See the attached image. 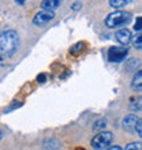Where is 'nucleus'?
<instances>
[{
    "mask_svg": "<svg viewBox=\"0 0 142 150\" xmlns=\"http://www.w3.org/2000/svg\"><path fill=\"white\" fill-rule=\"evenodd\" d=\"M83 47H85V44L83 42H77L75 45H72V47L70 48V53H78L79 51H82Z\"/></svg>",
    "mask_w": 142,
    "mask_h": 150,
    "instance_id": "obj_17",
    "label": "nucleus"
},
{
    "mask_svg": "<svg viewBox=\"0 0 142 150\" xmlns=\"http://www.w3.org/2000/svg\"><path fill=\"white\" fill-rule=\"evenodd\" d=\"M137 122H138L137 115H127L126 117L122 120V126L126 131H134L135 126H137Z\"/></svg>",
    "mask_w": 142,
    "mask_h": 150,
    "instance_id": "obj_7",
    "label": "nucleus"
},
{
    "mask_svg": "<svg viewBox=\"0 0 142 150\" xmlns=\"http://www.w3.org/2000/svg\"><path fill=\"white\" fill-rule=\"evenodd\" d=\"M68 74H70V71H68V70H67V71L64 72V74H63V75H60L59 78H60V79H64V78H66V76H67V75H68Z\"/></svg>",
    "mask_w": 142,
    "mask_h": 150,
    "instance_id": "obj_24",
    "label": "nucleus"
},
{
    "mask_svg": "<svg viewBox=\"0 0 142 150\" xmlns=\"http://www.w3.org/2000/svg\"><path fill=\"white\" fill-rule=\"evenodd\" d=\"M107 150H123L120 146H112V147H108Z\"/></svg>",
    "mask_w": 142,
    "mask_h": 150,
    "instance_id": "obj_23",
    "label": "nucleus"
},
{
    "mask_svg": "<svg viewBox=\"0 0 142 150\" xmlns=\"http://www.w3.org/2000/svg\"><path fill=\"white\" fill-rule=\"evenodd\" d=\"M131 44H133V47L135 49H138V51H142V33H137L134 36H131Z\"/></svg>",
    "mask_w": 142,
    "mask_h": 150,
    "instance_id": "obj_12",
    "label": "nucleus"
},
{
    "mask_svg": "<svg viewBox=\"0 0 142 150\" xmlns=\"http://www.w3.org/2000/svg\"><path fill=\"white\" fill-rule=\"evenodd\" d=\"M126 150H142V142H131L126 146Z\"/></svg>",
    "mask_w": 142,
    "mask_h": 150,
    "instance_id": "obj_16",
    "label": "nucleus"
},
{
    "mask_svg": "<svg viewBox=\"0 0 142 150\" xmlns=\"http://www.w3.org/2000/svg\"><path fill=\"white\" fill-rule=\"evenodd\" d=\"M115 40H116L120 45H124V47H126L127 44H130V41H131V32L129 29H120V30H118L116 34H115Z\"/></svg>",
    "mask_w": 142,
    "mask_h": 150,
    "instance_id": "obj_6",
    "label": "nucleus"
},
{
    "mask_svg": "<svg viewBox=\"0 0 142 150\" xmlns=\"http://www.w3.org/2000/svg\"><path fill=\"white\" fill-rule=\"evenodd\" d=\"M127 4H129L127 0H111L109 1V6L112 8H122L124 6H127Z\"/></svg>",
    "mask_w": 142,
    "mask_h": 150,
    "instance_id": "obj_15",
    "label": "nucleus"
},
{
    "mask_svg": "<svg viewBox=\"0 0 142 150\" xmlns=\"http://www.w3.org/2000/svg\"><path fill=\"white\" fill-rule=\"evenodd\" d=\"M129 49L126 47H111L108 49V60L112 63H120L127 57Z\"/></svg>",
    "mask_w": 142,
    "mask_h": 150,
    "instance_id": "obj_4",
    "label": "nucleus"
},
{
    "mask_svg": "<svg viewBox=\"0 0 142 150\" xmlns=\"http://www.w3.org/2000/svg\"><path fill=\"white\" fill-rule=\"evenodd\" d=\"M131 21V14L124 11H115L105 18V25L107 28L115 29L119 26H124Z\"/></svg>",
    "mask_w": 142,
    "mask_h": 150,
    "instance_id": "obj_2",
    "label": "nucleus"
},
{
    "mask_svg": "<svg viewBox=\"0 0 142 150\" xmlns=\"http://www.w3.org/2000/svg\"><path fill=\"white\" fill-rule=\"evenodd\" d=\"M55 18V14L53 11H47V10H41L33 16V25L36 26H43V25L51 22L52 19Z\"/></svg>",
    "mask_w": 142,
    "mask_h": 150,
    "instance_id": "obj_5",
    "label": "nucleus"
},
{
    "mask_svg": "<svg viewBox=\"0 0 142 150\" xmlns=\"http://www.w3.org/2000/svg\"><path fill=\"white\" fill-rule=\"evenodd\" d=\"M107 126V119H99L97 122H94V124H93V130L94 131H103L104 128H105Z\"/></svg>",
    "mask_w": 142,
    "mask_h": 150,
    "instance_id": "obj_14",
    "label": "nucleus"
},
{
    "mask_svg": "<svg viewBox=\"0 0 142 150\" xmlns=\"http://www.w3.org/2000/svg\"><path fill=\"white\" fill-rule=\"evenodd\" d=\"M77 150H83V149H77Z\"/></svg>",
    "mask_w": 142,
    "mask_h": 150,
    "instance_id": "obj_27",
    "label": "nucleus"
},
{
    "mask_svg": "<svg viewBox=\"0 0 142 150\" xmlns=\"http://www.w3.org/2000/svg\"><path fill=\"white\" fill-rule=\"evenodd\" d=\"M135 131H137V134H138L139 137L142 138V119H138L137 126H135Z\"/></svg>",
    "mask_w": 142,
    "mask_h": 150,
    "instance_id": "obj_18",
    "label": "nucleus"
},
{
    "mask_svg": "<svg viewBox=\"0 0 142 150\" xmlns=\"http://www.w3.org/2000/svg\"><path fill=\"white\" fill-rule=\"evenodd\" d=\"M138 66H139V62H138V59H130V60H127L126 62V66H124V70L126 71H135L137 68H138Z\"/></svg>",
    "mask_w": 142,
    "mask_h": 150,
    "instance_id": "obj_13",
    "label": "nucleus"
},
{
    "mask_svg": "<svg viewBox=\"0 0 142 150\" xmlns=\"http://www.w3.org/2000/svg\"><path fill=\"white\" fill-rule=\"evenodd\" d=\"M81 6H82L81 3H74L72 6H71V10H79V8H81Z\"/></svg>",
    "mask_w": 142,
    "mask_h": 150,
    "instance_id": "obj_22",
    "label": "nucleus"
},
{
    "mask_svg": "<svg viewBox=\"0 0 142 150\" xmlns=\"http://www.w3.org/2000/svg\"><path fill=\"white\" fill-rule=\"evenodd\" d=\"M21 105H22V103H15V101H14V103H11L10 107L4 109V112H10V111H12V109H15V108H19Z\"/></svg>",
    "mask_w": 142,
    "mask_h": 150,
    "instance_id": "obj_19",
    "label": "nucleus"
},
{
    "mask_svg": "<svg viewBox=\"0 0 142 150\" xmlns=\"http://www.w3.org/2000/svg\"><path fill=\"white\" fill-rule=\"evenodd\" d=\"M131 89L134 91L142 90V70H138L134 74V78H133V82H131Z\"/></svg>",
    "mask_w": 142,
    "mask_h": 150,
    "instance_id": "obj_8",
    "label": "nucleus"
},
{
    "mask_svg": "<svg viewBox=\"0 0 142 150\" xmlns=\"http://www.w3.org/2000/svg\"><path fill=\"white\" fill-rule=\"evenodd\" d=\"M114 139V135L109 131H101L96 135L94 138L90 141V145L94 150H104L109 146V143L112 142Z\"/></svg>",
    "mask_w": 142,
    "mask_h": 150,
    "instance_id": "obj_3",
    "label": "nucleus"
},
{
    "mask_svg": "<svg viewBox=\"0 0 142 150\" xmlns=\"http://www.w3.org/2000/svg\"><path fill=\"white\" fill-rule=\"evenodd\" d=\"M18 48V34L14 30H6L0 33V53L11 56Z\"/></svg>",
    "mask_w": 142,
    "mask_h": 150,
    "instance_id": "obj_1",
    "label": "nucleus"
},
{
    "mask_svg": "<svg viewBox=\"0 0 142 150\" xmlns=\"http://www.w3.org/2000/svg\"><path fill=\"white\" fill-rule=\"evenodd\" d=\"M16 4H25V1H22V0H18V1H15Z\"/></svg>",
    "mask_w": 142,
    "mask_h": 150,
    "instance_id": "obj_25",
    "label": "nucleus"
},
{
    "mask_svg": "<svg viewBox=\"0 0 142 150\" xmlns=\"http://www.w3.org/2000/svg\"><path fill=\"white\" fill-rule=\"evenodd\" d=\"M60 6V1L58 0H44L41 1V7L43 10H47V11H52V10H55Z\"/></svg>",
    "mask_w": 142,
    "mask_h": 150,
    "instance_id": "obj_10",
    "label": "nucleus"
},
{
    "mask_svg": "<svg viewBox=\"0 0 142 150\" xmlns=\"http://www.w3.org/2000/svg\"><path fill=\"white\" fill-rule=\"evenodd\" d=\"M129 107H130L131 111H141L142 109V97L141 96H137L134 98H131Z\"/></svg>",
    "mask_w": 142,
    "mask_h": 150,
    "instance_id": "obj_11",
    "label": "nucleus"
},
{
    "mask_svg": "<svg viewBox=\"0 0 142 150\" xmlns=\"http://www.w3.org/2000/svg\"><path fill=\"white\" fill-rule=\"evenodd\" d=\"M134 29H135V32H139V30L142 29V16L137 18V21H135V26H134Z\"/></svg>",
    "mask_w": 142,
    "mask_h": 150,
    "instance_id": "obj_20",
    "label": "nucleus"
},
{
    "mask_svg": "<svg viewBox=\"0 0 142 150\" xmlns=\"http://www.w3.org/2000/svg\"><path fill=\"white\" fill-rule=\"evenodd\" d=\"M1 138H3V131L0 130V139H1Z\"/></svg>",
    "mask_w": 142,
    "mask_h": 150,
    "instance_id": "obj_26",
    "label": "nucleus"
},
{
    "mask_svg": "<svg viewBox=\"0 0 142 150\" xmlns=\"http://www.w3.org/2000/svg\"><path fill=\"white\" fill-rule=\"evenodd\" d=\"M45 79H47L45 74H40V75H37V82H38V83H44V82H45Z\"/></svg>",
    "mask_w": 142,
    "mask_h": 150,
    "instance_id": "obj_21",
    "label": "nucleus"
},
{
    "mask_svg": "<svg viewBox=\"0 0 142 150\" xmlns=\"http://www.w3.org/2000/svg\"><path fill=\"white\" fill-rule=\"evenodd\" d=\"M44 149L45 150H59L60 149V142L59 139L53 138V137H51V138H47L45 141H44Z\"/></svg>",
    "mask_w": 142,
    "mask_h": 150,
    "instance_id": "obj_9",
    "label": "nucleus"
}]
</instances>
